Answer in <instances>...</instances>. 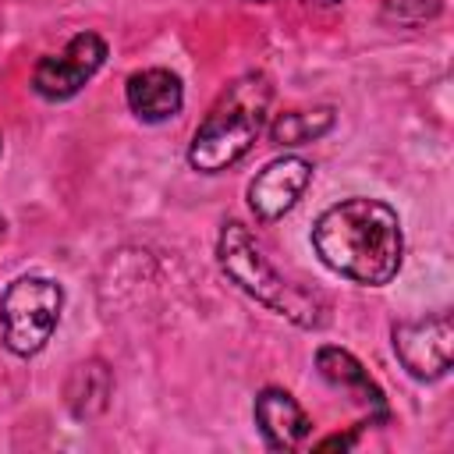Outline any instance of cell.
<instances>
[{
    "label": "cell",
    "mask_w": 454,
    "mask_h": 454,
    "mask_svg": "<svg viewBox=\"0 0 454 454\" xmlns=\"http://www.w3.org/2000/svg\"><path fill=\"white\" fill-rule=\"evenodd\" d=\"M312 248L323 259V266L337 277L365 287H383L401 270V220L387 202L355 195L330 206L316 220Z\"/></svg>",
    "instance_id": "6da1fadb"
},
{
    "label": "cell",
    "mask_w": 454,
    "mask_h": 454,
    "mask_svg": "<svg viewBox=\"0 0 454 454\" xmlns=\"http://www.w3.org/2000/svg\"><path fill=\"white\" fill-rule=\"evenodd\" d=\"M270 99H273V89L262 74H245L231 82L192 135V145H188L192 170L220 174L234 167L266 128Z\"/></svg>",
    "instance_id": "7a4b0ae2"
},
{
    "label": "cell",
    "mask_w": 454,
    "mask_h": 454,
    "mask_svg": "<svg viewBox=\"0 0 454 454\" xmlns=\"http://www.w3.org/2000/svg\"><path fill=\"white\" fill-rule=\"evenodd\" d=\"M216 262L248 298H255L259 305L291 319L294 326H305V330L326 326V319H330L326 298L319 291H305V287L291 284L287 277H280L277 266L266 259L262 245L238 220L223 223L220 241H216Z\"/></svg>",
    "instance_id": "3957f363"
},
{
    "label": "cell",
    "mask_w": 454,
    "mask_h": 454,
    "mask_svg": "<svg viewBox=\"0 0 454 454\" xmlns=\"http://www.w3.org/2000/svg\"><path fill=\"white\" fill-rule=\"evenodd\" d=\"M64 309V291L50 277H18L0 294L4 344L11 355L28 358L46 348Z\"/></svg>",
    "instance_id": "277c9868"
},
{
    "label": "cell",
    "mask_w": 454,
    "mask_h": 454,
    "mask_svg": "<svg viewBox=\"0 0 454 454\" xmlns=\"http://www.w3.org/2000/svg\"><path fill=\"white\" fill-rule=\"evenodd\" d=\"M394 355L415 380H440L454 358V319L450 312H436L426 319L394 323Z\"/></svg>",
    "instance_id": "5b68a950"
},
{
    "label": "cell",
    "mask_w": 454,
    "mask_h": 454,
    "mask_svg": "<svg viewBox=\"0 0 454 454\" xmlns=\"http://www.w3.org/2000/svg\"><path fill=\"white\" fill-rule=\"evenodd\" d=\"M103 60H106V43L96 32H78L60 53H50L35 64L32 89L50 103L71 99L103 67Z\"/></svg>",
    "instance_id": "8992f818"
},
{
    "label": "cell",
    "mask_w": 454,
    "mask_h": 454,
    "mask_svg": "<svg viewBox=\"0 0 454 454\" xmlns=\"http://www.w3.org/2000/svg\"><path fill=\"white\" fill-rule=\"evenodd\" d=\"M312 181V163L301 156H280L270 160L248 184V206L259 220H280L287 209H294V202L301 199V192Z\"/></svg>",
    "instance_id": "52a82bcc"
},
{
    "label": "cell",
    "mask_w": 454,
    "mask_h": 454,
    "mask_svg": "<svg viewBox=\"0 0 454 454\" xmlns=\"http://www.w3.org/2000/svg\"><path fill=\"white\" fill-rule=\"evenodd\" d=\"M252 415H255L259 436L266 440L270 450H294L312 433V419L305 415V408L280 387H266L255 397Z\"/></svg>",
    "instance_id": "ba28073f"
},
{
    "label": "cell",
    "mask_w": 454,
    "mask_h": 454,
    "mask_svg": "<svg viewBox=\"0 0 454 454\" xmlns=\"http://www.w3.org/2000/svg\"><path fill=\"white\" fill-rule=\"evenodd\" d=\"M124 99L131 106V114L145 124H163L170 117L181 114V103H184V85L174 71L167 67H145V71H135L124 85Z\"/></svg>",
    "instance_id": "9c48e42d"
},
{
    "label": "cell",
    "mask_w": 454,
    "mask_h": 454,
    "mask_svg": "<svg viewBox=\"0 0 454 454\" xmlns=\"http://www.w3.org/2000/svg\"><path fill=\"white\" fill-rule=\"evenodd\" d=\"M316 369H319V376L330 383V387H337V390H348L358 404H365V408H376L380 415L387 411V404H383V390L372 383V376L365 372V365L348 351V348H337V344H323L319 351H316Z\"/></svg>",
    "instance_id": "30bf717a"
},
{
    "label": "cell",
    "mask_w": 454,
    "mask_h": 454,
    "mask_svg": "<svg viewBox=\"0 0 454 454\" xmlns=\"http://www.w3.org/2000/svg\"><path fill=\"white\" fill-rule=\"evenodd\" d=\"M110 394H114V376L106 369V362L99 358H89V362H78L71 372H67V383H64V404L74 419L89 422L96 415L106 411L110 404Z\"/></svg>",
    "instance_id": "8fae6325"
},
{
    "label": "cell",
    "mask_w": 454,
    "mask_h": 454,
    "mask_svg": "<svg viewBox=\"0 0 454 454\" xmlns=\"http://www.w3.org/2000/svg\"><path fill=\"white\" fill-rule=\"evenodd\" d=\"M337 114L333 106H316V110H287L280 114L273 124H270V142L280 145V149H291V145H305V142H316L319 135H326L333 128Z\"/></svg>",
    "instance_id": "7c38bea8"
},
{
    "label": "cell",
    "mask_w": 454,
    "mask_h": 454,
    "mask_svg": "<svg viewBox=\"0 0 454 454\" xmlns=\"http://www.w3.org/2000/svg\"><path fill=\"white\" fill-rule=\"evenodd\" d=\"M351 443H355V433H344V436H340V433H333V436H326V440H319V443H316V450H333V447H340V450H348Z\"/></svg>",
    "instance_id": "4fadbf2b"
},
{
    "label": "cell",
    "mask_w": 454,
    "mask_h": 454,
    "mask_svg": "<svg viewBox=\"0 0 454 454\" xmlns=\"http://www.w3.org/2000/svg\"><path fill=\"white\" fill-rule=\"evenodd\" d=\"M305 4H319V7H333V4H340V0H305Z\"/></svg>",
    "instance_id": "5bb4252c"
},
{
    "label": "cell",
    "mask_w": 454,
    "mask_h": 454,
    "mask_svg": "<svg viewBox=\"0 0 454 454\" xmlns=\"http://www.w3.org/2000/svg\"><path fill=\"white\" fill-rule=\"evenodd\" d=\"M4 234H7V220L0 216V241H4Z\"/></svg>",
    "instance_id": "9a60e30c"
},
{
    "label": "cell",
    "mask_w": 454,
    "mask_h": 454,
    "mask_svg": "<svg viewBox=\"0 0 454 454\" xmlns=\"http://www.w3.org/2000/svg\"><path fill=\"white\" fill-rule=\"evenodd\" d=\"M245 4H270V0H245Z\"/></svg>",
    "instance_id": "2e32d148"
}]
</instances>
